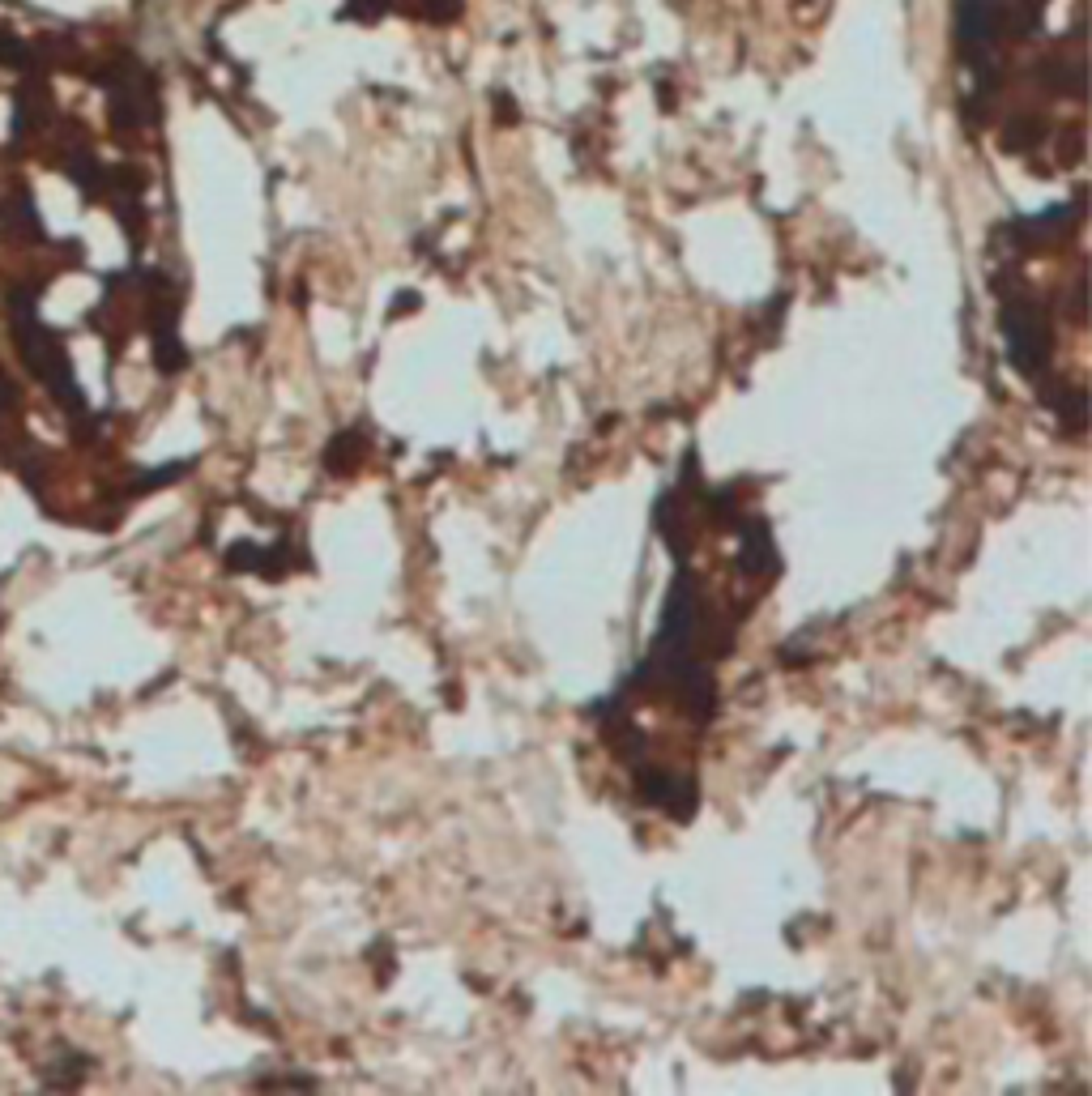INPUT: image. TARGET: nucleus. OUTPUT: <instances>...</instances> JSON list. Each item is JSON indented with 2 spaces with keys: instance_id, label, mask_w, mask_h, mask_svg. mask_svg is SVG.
<instances>
[{
  "instance_id": "1",
  "label": "nucleus",
  "mask_w": 1092,
  "mask_h": 1096,
  "mask_svg": "<svg viewBox=\"0 0 1092 1096\" xmlns=\"http://www.w3.org/2000/svg\"><path fill=\"white\" fill-rule=\"evenodd\" d=\"M9 402H13V385H9V376H0V410Z\"/></svg>"
}]
</instances>
